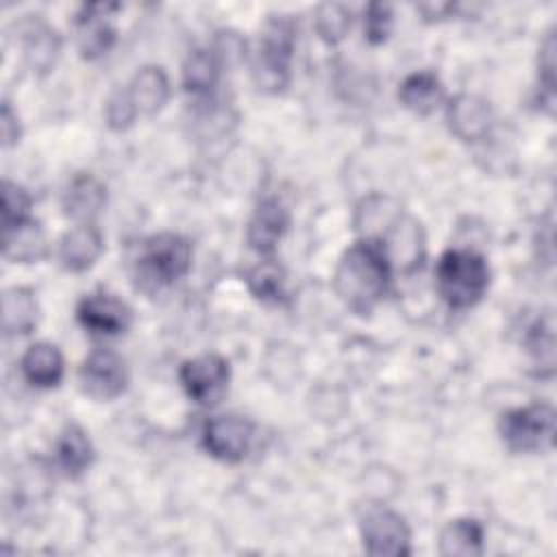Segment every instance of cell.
Listing matches in <instances>:
<instances>
[{
	"label": "cell",
	"mask_w": 557,
	"mask_h": 557,
	"mask_svg": "<svg viewBox=\"0 0 557 557\" xmlns=\"http://www.w3.org/2000/svg\"><path fill=\"white\" fill-rule=\"evenodd\" d=\"M392 278V261L385 248L366 237L352 244L339 259L333 287L339 300L355 313H370L385 296Z\"/></svg>",
	"instance_id": "1"
},
{
	"label": "cell",
	"mask_w": 557,
	"mask_h": 557,
	"mask_svg": "<svg viewBox=\"0 0 557 557\" xmlns=\"http://www.w3.org/2000/svg\"><path fill=\"white\" fill-rule=\"evenodd\" d=\"M440 296L453 309H468L476 305L490 283V270L483 255L468 248L446 250L435 268Z\"/></svg>",
	"instance_id": "2"
},
{
	"label": "cell",
	"mask_w": 557,
	"mask_h": 557,
	"mask_svg": "<svg viewBox=\"0 0 557 557\" xmlns=\"http://www.w3.org/2000/svg\"><path fill=\"white\" fill-rule=\"evenodd\" d=\"M294 22L274 17L261 33L257 52L252 57V78L259 89L278 94L289 83V65L294 54Z\"/></svg>",
	"instance_id": "3"
},
{
	"label": "cell",
	"mask_w": 557,
	"mask_h": 557,
	"mask_svg": "<svg viewBox=\"0 0 557 557\" xmlns=\"http://www.w3.org/2000/svg\"><path fill=\"white\" fill-rule=\"evenodd\" d=\"M498 433L513 453H542L555 442V411L544 403L511 409L503 413Z\"/></svg>",
	"instance_id": "4"
},
{
	"label": "cell",
	"mask_w": 557,
	"mask_h": 557,
	"mask_svg": "<svg viewBox=\"0 0 557 557\" xmlns=\"http://www.w3.org/2000/svg\"><path fill=\"white\" fill-rule=\"evenodd\" d=\"M191 265V246L178 233H159L144 242L137 261L141 278L152 287L170 285L185 276Z\"/></svg>",
	"instance_id": "5"
},
{
	"label": "cell",
	"mask_w": 557,
	"mask_h": 557,
	"mask_svg": "<svg viewBox=\"0 0 557 557\" xmlns=\"http://www.w3.org/2000/svg\"><path fill=\"white\" fill-rule=\"evenodd\" d=\"M361 537L370 555L400 557L411 553V531L389 507H370L361 518Z\"/></svg>",
	"instance_id": "6"
},
{
	"label": "cell",
	"mask_w": 557,
	"mask_h": 557,
	"mask_svg": "<svg viewBox=\"0 0 557 557\" xmlns=\"http://www.w3.org/2000/svg\"><path fill=\"white\" fill-rule=\"evenodd\" d=\"M178 379H181L185 394L194 403L213 405L224 396V392L228 387L231 368L224 357L209 352V355L187 359L181 366Z\"/></svg>",
	"instance_id": "7"
},
{
	"label": "cell",
	"mask_w": 557,
	"mask_h": 557,
	"mask_svg": "<svg viewBox=\"0 0 557 557\" xmlns=\"http://www.w3.org/2000/svg\"><path fill=\"white\" fill-rule=\"evenodd\" d=\"M81 387L96 400L117 398L128 383L124 359L113 350H94L78 370Z\"/></svg>",
	"instance_id": "8"
},
{
	"label": "cell",
	"mask_w": 557,
	"mask_h": 557,
	"mask_svg": "<svg viewBox=\"0 0 557 557\" xmlns=\"http://www.w3.org/2000/svg\"><path fill=\"white\" fill-rule=\"evenodd\" d=\"M205 448L220 461H242L252 444V422L242 416H218L202 433Z\"/></svg>",
	"instance_id": "9"
},
{
	"label": "cell",
	"mask_w": 557,
	"mask_h": 557,
	"mask_svg": "<svg viewBox=\"0 0 557 557\" xmlns=\"http://www.w3.org/2000/svg\"><path fill=\"white\" fill-rule=\"evenodd\" d=\"M120 9L115 2H91L76 15V41L85 59H98L107 54L115 41L113 13Z\"/></svg>",
	"instance_id": "10"
},
{
	"label": "cell",
	"mask_w": 557,
	"mask_h": 557,
	"mask_svg": "<svg viewBox=\"0 0 557 557\" xmlns=\"http://www.w3.org/2000/svg\"><path fill=\"white\" fill-rule=\"evenodd\" d=\"M78 322L98 335H117L131 326L133 311L111 294H89L76 307Z\"/></svg>",
	"instance_id": "11"
},
{
	"label": "cell",
	"mask_w": 557,
	"mask_h": 557,
	"mask_svg": "<svg viewBox=\"0 0 557 557\" xmlns=\"http://www.w3.org/2000/svg\"><path fill=\"white\" fill-rule=\"evenodd\" d=\"M289 226V211L278 198H265L257 205L248 222V244L259 255L270 257Z\"/></svg>",
	"instance_id": "12"
},
{
	"label": "cell",
	"mask_w": 557,
	"mask_h": 557,
	"mask_svg": "<svg viewBox=\"0 0 557 557\" xmlns=\"http://www.w3.org/2000/svg\"><path fill=\"white\" fill-rule=\"evenodd\" d=\"M448 124L450 131L463 141L483 139L492 126L490 102L474 94H459L448 104Z\"/></svg>",
	"instance_id": "13"
},
{
	"label": "cell",
	"mask_w": 557,
	"mask_h": 557,
	"mask_svg": "<svg viewBox=\"0 0 557 557\" xmlns=\"http://www.w3.org/2000/svg\"><path fill=\"white\" fill-rule=\"evenodd\" d=\"M102 252L100 231L87 222L67 231L59 242V261L70 272H83L94 265Z\"/></svg>",
	"instance_id": "14"
},
{
	"label": "cell",
	"mask_w": 557,
	"mask_h": 557,
	"mask_svg": "<svg viewBox=\"0 0 557 557\" xmlns=\"http://www.w3.org/2000/svg\"><path fill=\"white\" fill-rule=\"evenodd\" d=\"M104 200H107L104 185L91 174H76L70 181L67 189L63 191L65 213L74 220H81L83 224L91 222V218L98 215Z\"/></svg>",
	"instance_id": "15"
},
{
	"label": "cell",
	"mask_w": 557,
	"mask_h": 557,
	"mask_svg": "<svg viewBox=\"0 0 557 557\" xmlns=\"http://www.w3.org/2000/svg\"><path fill=\"white\" fill-rule=\"evenodd\" d=\"M126 91H128V98L133 100L137 113L154 115L168 102L170 83L161 67L146 65L133 76Z\"/></svg>",
	"instance_id": "16"
},
{
	"label": "cell",
	"mask_w": 557,
	"mask_h": 557,
	"mask_svg": "<svg viewBox=\"0 0 557 557\" xmlns=\"http://www.w3.org/2000/svg\"><path fill=\"white\" fill-rule=\"evenodd\" d=\"M22 374L35 387H54L63 376V355L54 344L37 342L22 357Z\"/></svg>",
	"instance_id": "17"
},
{
	"label": "cell",
	"mask_w": 557,
	"mask_h": 557,
	"mask_svg": "<svg viewBox=\"0 0 557 557\" xmlns=\"http://www.w3.org/2000/svg\"><path fill=\"white\" fill-rule=\"evenodd\" d=\"M2 252L9 261H37L46 255V237L33 218L2 231Z\"/></svg>",
	"instance_id": "18"
},
{
	"label": "cell",
	"mask_w": 557,
	"mask_h": 557,
	"mask_svg": "<svg viewBox=\"0 0 557 557\" xmlns=\"http://www.w3.org/2000/svg\"><path fill=\"white\" fill-rule=\"evenodd\" d=\"M444 98V87L433 72H413L398 87V100L413 113H431Z\"/></svg>",
	"instance_id": "19"
},
{
	"label": "cell",
	"mask_w": 557,
	"mask_h": 557,
	"mask_svg": "<svg viewBox=\"0 0 557 557\" xmlns=\"http://www.w3.org/2000/svg\"><path fill=\"white\" fill-rule=\"evenodd\" d=\"M440 553L446 557H472L483 553V524L474 518H459L440 533Z\"/></svg>",
	"instance_id": "20"
},
{
	"label": "cell",
	"mask_w": 557,
	"mask_h": 557,
	"mask_svg": "<svg viewBox=\"0 0 557 557\" xmlns=\"http://www.w3.org/2000/svg\"><path fill=\"white\" fill-rule=\"evenodd\" d=\"M22 44H24V57L30 63L33 70L48 72L54 65V59L59 54V37L57 33L44 24V22H28L22 30Z\"/></svg>",
	"instance_id": "21"
},
{
	"label": "cell",
	"mask_w": 557,
	"mask_h": 557,
	"mask_svg": "<svg viewBox=\"0 0 557 557\" xmlns=\"http://www.w3.org/2000/svg\"><path fill=\"white\" fill-rule=\"evenodd\" d=\"M57 461L67 476L83 474L94 461V446L87 433L72 424L57 440Z\"/></svg>",
	"instance_id": "22"
},
{
	"label": "cell",
	"mask_w": 557,
	"mask_h": 557,
	"mask_svg": "<svg viewBox=\"0 0 557 557\" xmlns=\"http://www.w3.org/2000/svg\"><path fill=\"white\" fill-rule=\"evenodd\" d=\"M37 324V302L24 287H11L2 296V329L7 335H26Z\"/></svg>",
	"instance_id": "23"
},
{
	"label": "cell",
	"mask_w": 557,
	"mask_h": 557,
	"mask_svg": "<svg viewBox=\"0 0 557 557\" xmlns=\"http://www.w3.org/2000/svg\"><path fill=\"white\" fill-rule=\"evenodd\" d=\"M220 78V59L213 50H194L183 67L185 89L194 96H207L213 91Z\"/></svg>",
	"instance_id": "24"
},
{
	"label": "cell",
	"mask_w": 557,
	"mask_h": 557,
	"mask_svg": "<svg viewBox=\"0 0 557 557\" xmlns=\"http://www.w3.org/2000/svg\"><path fill=\"white\" fill-rule=\"evenodd\" d=\"M250 292L263 302H281L285 298V272L272 259H265L246 274Z\"/></svg>",
	"instance_id": "25"
},
{
	"label": "cell",
	"mask_w": 557,
	"mask_h": 557,
	"mask_svg": "<svg viewBox=\"0 0 557 557\" xmlns=\"http://www.w3.org/2000/svg\"><path fill=\"white\" fill-rule=\"evenodd\" d=\"M2 231L30 218V196L17 183H2Z\"/></svg>",
	"instance_id": "26"
},
{
	"label": "cell",
	"mask_w": 557,
	"mask_h": 557,
	"mask_svg": "<svg viewBox=\"0 0 557 557\" xmlns=\"http://www.w3.org/2000/svg\"><path fill=\"white\" fill-rule=\"evenodd\" d=\"M527 346L529 352L535 357V361H540V366L553 368V315H544L540 320H535V324L529 329V337H527Z\"/></svg>",
	"instance_id": "27"
},
{
	"label": "cell",
	"mask_w": 557,
	"mask_h": 557,
	"mask_svg": "<svg viewBox=\"0 0 557 557\" xmlns=\"http://www.w3.org/2000/svg\"><path fill=\"white\" fill-rule=\"evenodd\" d=\"M315 26L326 41H339L350 26V13L342 4H322L315 15Z\"/></svg>",
	"instance_id": "28"
},
{
	"label": "cell",
	"mask_w": 557,
	"mask_h": 557,
	"mask_svg": "<svg viewBox=\"0 0 557 557\" xmlns=\"http://www.w3.org/2000/svg\"><path fill=\"white\" fill-rule=\"evenodd\" d=\"M366 39L370 44H383L392 30V9L381 2H372L366 9Z\"/></svg>",
	"instance_id": "29"
},
{
	"label": "cell",
	"mask_w": 557,
	"mask_h": 557,
	"mask_svg": "<svg viewBox=\"0 0 557 557\" xmlns=\"http://www.w3.org/2000/svg\"><path fill=\"white\" fill-rule=\"evenodd\" d=\"M137 117V109L133 104V100L128 98V91H115L111 94V98L107 100V122L111 128L122 131L126 126L133 124V120Z\"/></svg>",
	"instance_id": "30"
},
{
	"label": "cell",
	"mask_w": 557,
	"mask_h": 557,
	"mask_svg": "<svg viewBox=\"0 0 557 557\" xmlns=\"http://www.w3.org/2000/svg\"><path fill=\"white\" fill-rule=\"evenodd\" d=\"M540 83L544 87V98L550 104L553 102V94H555V37H553V33L542 44V52H540Z\"/></svg>",
	"instance_id": "31"
},
{
	"label": "cell",
	"mask_w": 557,
	"mask_h": 557,
	"mask_svg": "<svg viewBox=\"0 0 557 557\" xmlns=\"http://www.w3.org/2000/svg\"><path fill=\"white\" fill-rule=\"evenodd\" d=\"M0 128H2V144H4V146H11V144L17 141V137H20V126H17V117L13 115L9 102H2Z\"/></svg>",
	"instance_id": "32"
}]
</instances>
